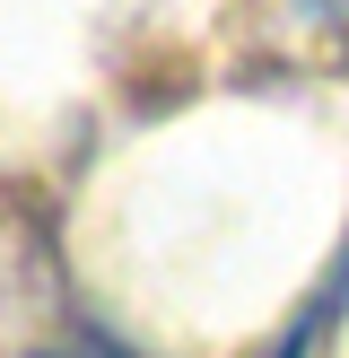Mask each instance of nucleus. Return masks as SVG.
<instances>
[]
</instances>
